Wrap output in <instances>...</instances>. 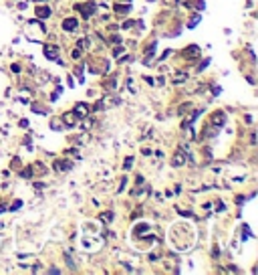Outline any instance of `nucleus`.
Instances as JSON below:
<instances>
[{
    "mask_svg": "<svg viewBox=\"0 0 258 275\" xmlns=\"http://www.w3.org/2000/svg\"><path fill=\"white\" fill-rule=\"evenodd\" d=\"M63 27H65L67 31H73V29L77 27V20H73V18H69V20H65V22H63Z\"/></svg>",
    "mask_w": 258,
    "mask_h": 275,
    "instance_id": "f257e3e1",
    "label": "nucleus"
},
{
    "mask_svg": "<svg viewBox=\"0 0 258 275\" xmlns=\"http://www.w3.org/2000/svg\"><path fill=\"white\" fill-rule=\"evenodd\" d=\"M44 53H46V57H49V59H55V49H49V47H46Z\"/></svg>",
    "mask_w": 258,
    "mask_h": 275,
    "instance_id": "f03ea898",
    "label": "nucleus"
},
{
    "mask_svg": "<svg viewBox=\"0 0 258 275\" xmlns=\"http://www.w3.org/2000/svg\"><path fill=\"white\" fill-rule=\"evenodd\" d=\"M49 14H51L49 8H38V16H49Z\"/></svg>",
    "mask_w": 258,
    "mask_h": 275,
    "instance_id": "7ed1b4c3",
    "label": "nucleus"
}]
</instances>
